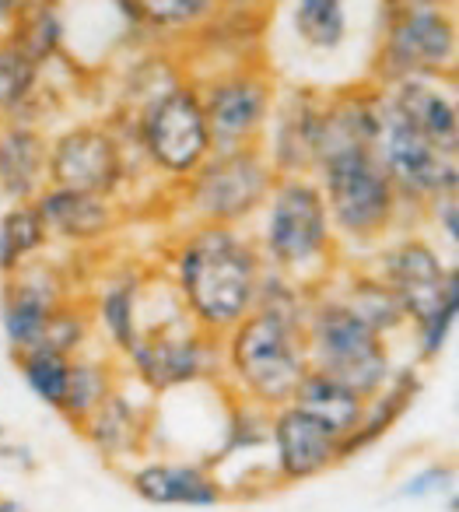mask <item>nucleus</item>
<instances>
[{
	"instance_id": "6e6552de",
	"label": "nucleus",
	"mask_w": 459,
	"mask_h": 512,
	"mask_svg": "<svg viewBox=\"0 0 459 512\" xmlns=\"http://www.w3.org/2000/svg\"><path fill=\"white\" fill-rule=\"evenodd\" d=\"M186 183V204L204 225L235 228L267 204L277 172L263 148L211 151Z\"/></svg>"
},
{
	"instance_id": "39448f33",
	"label": "nucleus",
	"mask_w": 459,
	"mask_h": 512,
	"mask_svg": "<svg viewBox=\"0 0 459 512\" xmlns=\"http://www.w3.org/2000/svg\"><path fill=\"white\" fill-rule=\"evenodd\" d=\"M134 127L148 162L169 179H190L214 151L197 81L176 78L151 92Z\"/></svg>"
},
{
	"instance_id": "c756f323",
	"label": "nucleus",
	"mask_w": 459,
	"mask_h": 512,
	"mask_svg": "<svg viewBox=\"0 0 459 512\" xmlns=\"http://www.w3.org/2000/svg\"><path fill=\"white\" fill-rule=\"evenodd\" d=\"M344 306L351 309L358 320H365L375 334H386V330L400 327V323L407 320L403 309H400V302L393 299V292H389L379 278H358L354 281L351 299H347Z\"/></svg>"
},
{
	"instance_id": "a211bd4d",
	"label": "nucleus",
	"mask_w": 459,
	"mask_h": 512,
	"mask_svg": "<svg viewBox=\"0 0 459 512\" xmlns=\"http://www.w3.org/2000/svg\"><path fill=\"white\" fill-rule=\"evenodd\" d=\"M32 204H36L39 218H43L46 235L64 242H95L102 235H109V228L116 221L113 204L106 197H95V193L46 186Z\"/></svg>"
},
{
	"instance_id": "aec40b11",
	"label": "nucleus",
	"mask_w": 459,
	"mask_h": 512,
	"mask_svg": "<svg viewBox=\"0 0 459 512\" xmlns=\"http://www.w3.org/2000/svg\"><path fill=\"white\" fill-rule=\"evenodd\" d=\"M137 372L144 376V383H151L155 390H169V386L190 383L204 369L197 341H179V337H148L137 341L130 348Z\"/></svg>"
},
{
	"instance_id": "0eeeda50",
	"label": "nucleus",
	"mask_w": 459,
	"mask_h": 512,
	"mask_svg": "<svg viewBox=\"0 0 459 512\" xmlns=\"http://www.w3.org/2000/svg\"><path fill=\"white\" fill-rule=\"evenodd\" d=\"M263 253L267 264L281 274L316 267L333 253V221L312 179L277 176L267 197Z\"/></svg>"
},
{
	"instance_id": "473e14b6",
	"label": "nucleus",
	"mask_w": 459,
	"mask_h": 512,
	"mask_svg": "<svg viewBox=\"0 0 459 512\" xmlns=\"http://www.w3.org/2000/svg\"><path fill=\"white\" fill-rule=\"evenodd\" d=\"M29 4L32 0H0V39L8 36V29L18 22V15H22Z\"/></svg>"
},
{
	"instance_id": "f704fd0d",
	"label": "nucleus",
	"mask_w": 459,
	"mask_h": 512,
	"mask_svg": "<svg viewBox=\"0 0 459 512\" xmlns=\"http://www.w3.org/2000/svg\"><path fill=\"white\" fill-rule=\"evenodd\" d=\"M0 512H22V509L15 502H0Z\"/></svg>"
},
{
	"instance_id": "f8f14e48",
	"label": "nucleus",
	"mask_w": 459,
	"mask_h": 512,
	"mask_svg": "<svg viewBox=\"0 0 459 512\" xmlns=\"http://www.w3.org/2000/svg\"><path fill=\"white\" fill-rule=\"evenodd\" d=\"M382 285L400 302L403 316L424 323L445 302L459 299L456 271L438 260V253L424 239H403L382 256Z\"/></svg>"
},
{
	"instance_id": "7c9ffc66",
	"label": "nucleus",
	"mask_w": 459,
	"mask_h": 512,
	"mask_svg": "<svg viewBox=\"0 0 459 512\" xmlns=\"http://www.w3.org/2000/svg\"><path fill=\"white\" fill-rule=\"evenodd\" d=\"M134 306H137V278L123 274L102 295V323H106L109 337L120 344L130 355V348L137 344V320H134Z\"/></svg>"
},
{
	"instance_id": "b1692460",
	"label": "nucleus",
	"mask_w": 459,
	"mask_h": 512,
	"mask_svg": "<svg viewBox=\"0 0 459 512\" xmlns=\"http://www.w3.org/2000/svg\"><path fill=\"white\" fill-rule=\"evenodd\" d=\"M291 29L305 50L333 53L347 43L344 0H291Z\"/></svg>"
},
{
	"instance_id": "f3484780",
	"label": "nucleus",
	"mask_w": 459,
	"mask_h": 512,
	"mask_svg": "<svg viewBox=\"0 0 459 512\" xmlns=\"http://www.w3.org/2000/svg\"><path fill=\"white\" fill-rule=\"evenodd\" d=\"M323 120V95L291 92L274 127V151H267L277 176H309L316 169V137Z\"/></svg>"
},
{
	"instance_id": "423d86ee",
	"label": "nucleus",
	"mask_w": 459,
	"mask_h": 512,
	"mask_svg": "<svg viewBox=\"0 0 459 512\" xmlns=\"http://www.w3.org/2000/svg\"><path fill=\"white\" fill-rule=\"evenodd\" d=\"M316 172V186L337 232L368 242L393 228L396 214H400V193L389 183L382 165L375 162L372 148L337 151V155L323 158Z\"/></svg>"
},
{
	"instance_id": "ddd939ff",
	"label": "nucleus",
	"mask_w": 459,
	"mask_h": 512,
	"mask_svg": "<svg viewBox=\"0 0 459 512\" xmlns=\"http://www.w3.org/2000/svg\"><path fill=\"white\" fill-rule=\"evenodd\" d=\"M277 470L288 481H309L340 460V435L309 411L284 404L274 418Z\"/></svg>"
},
{
	"instance_id": "f257e3e1",
	"label": "nucleus",
	"mask_w": 459,
	"mask_h": 512,
	"mask_svg": "<svg viewBox=\"0 0 459 512\" xmlns=\"http://www.w3.org/2000/svg\"><path fill=\"white\" fill-rule=\"evenodd\" d=\"M260 253L235 228L200 225L176 249V281L186 309L204 330L232 334L263 288Z\"/></svg>"
},
{
	"instance_id": "2f4dec72",
	"label": "nucleus",
	"mask_w": 459,
	"mask_h": 512,
	"mask_svg": "<svg viewBox=\"0 0 459 512\" xmlns=\"http://www.w3.org/2000/svg\"><path fill=\"white\" fill-rule=\"evenodd\" d=\"M456 309H459V299H452V302H445L442 309H435L424 323H417V327H421V358H435L438 351L449 344L452 330H456Z\"/></svg>"
},
{
	"instance_id": "9d476101",
	"label": "nucleus",
	"mask_w": 459,
	"mask_h": 512,
	"mask_svg": "<svg viewBox=\"0 0 459 512\" xmlns=\"http://www.w3.org/2000/svg\"><path fill=\"white\" fill-rule=\"evenodd\" d=\"M382 95V92H379ZM375 162L396 186L400 200L417 204H435L442 197H452L459 183L456 151L438 148L424 134H417L410 123H403L393 109L382 102L379 109V134L372 144Z\"/></svg>"
},
{
	"instance_id": "72a5a7b5",
	"label": "nucleus",
	"mask_w": 459,
	"mask_h": 512,
	"mask_svg": "<svg viewBox=\"0 0 459 512\" xmlns=\"http://www.w3.org/2000/svg\"><path fill=\"white\" fill-rule=\"evenodd\" d=\"M410 4H449V0H386V8H410Z\"/></svg>"
},
{
	"instance_id": "4be33fe9",
	"label": "nucleus",
	"mask_w": 459,
	"mask_h": 512,
	"mask_svg": "<svg viewBox=\"0 0 459 512\" xmlns=\"http://www.w3.org/2000/svg\"><path fill=\"white\" fill-rule=\"evenodd\" d=\"M291 404L302 407V411H309L312 418H319L323 425H330L333 432L340 435V442L347 439V435L358 428L361 414H365V404L368 400L354 397L351 390H344L340 383H333V379H326L323 372L309 369L305 372V379L298 383L295 397H291Z\"/></svg>"
},
{
	"instance_id": "2eb2a0df",
	"label": "nucleus",
	"mask_w": 459,
	"mask_h": 512,
	"mask_svg": "<svg viewBox=\"0 0 459 512\" xmlns=\"http://www.w3.org/2000/svg\"><path fill=\"white\" fill-rule=\"evenodd\" d=\"M452 78H417V81H400V85L379 88L382 102L400 116L403 123L424 134L428 141H435L438 148H459V113L456 99L449 92Z\"/></svg>"
},
{
	"instance_id": "9b49d317",
	"label": "nucleus",
	"mask_w": 459,
	"mask_h": 512,
	"mask_svg": "<svg viewBox=\"0 0 459 512\" xmlns=\"http://www.w3.org/2000/svg\"><path fill=\"white\" fill-rule=\"evenodd\" d=\"M127 176V151L113 127L106 123H78L50 141L46 179L60 190L113 197Z\"/></svg>"
},
{
	"instance_id": "4468645a",
	"label": "nucleus",
	"mask_w": 459,
	"mask_h": 512,
	"mask_svg": "<svg viewBox=\"0 0 459 512\" xmlns=\"http://www.w3.org/2000/svg\"><path fill=\"white\" fill-rule=\"evenodd\" d=\"M50 141L39 127L18 116L0 120V200L4 204H32L50 186L46 179Z\"/></svg>"
},
{
	"instance_id": "a878e982",
	"label": "nucleus",
	"mask_w": 459,
	"mask_h": 512,
	"mask_svg": "<svg viewBox=\"0 0 459 512\" xmlns=\"http://www.w3.org/2000/svg\"><path fill=\"white\" fill-rule=\"evenodd\" d=\"M141 25L151 32H200L221 15L225 0H134Z\"/></svg>"
},
{
	"instance_id": "6ab92c4d",
	"label": "nucleus",
	"mask_w": 459,
	"mask_h": 512,
	"mask_svg": "<svg viewBox=\"0 0 459 512\" xmlns=\"http://www.w3.org/2000/svg\"><path fill=\"white\" fill-rule=\"evenodd\" d=\"M134 491L155 505H218L221 484L200 467L186 463H148L134 474Z\"/></svg>"
},
{
	"instance_id": "c85d7f7f",
	"label": "nucleus",
	"mask_w": 459,
	"mask_h": 512,
	"mask_svg": "<svg viewBox=\"0 0 459 512\" xmlns=\"http://www.w3.org/2000/svg\"><path fill=\"white\" fill-rule=\"evenodd\" d=\"M109 400V376L102 365L92 362H71V383H67V397L60 411L74 421V425H88L92 414Z\"/></svg>"
},
{
	"instance_id": "1a4fd4ad",
	"label": "nucleus",
	"mask_w": 459,
	"mask_h": 512,
	"mask_svg": "<svg viewBox=\"0 0 459 512\" xmlns=\"http://www.w3.org/2000/svg\"><path fill=\"white\" fill-rule=\"evenodd\" d=\"M214 151L260 148L277 109V78L263 64H232L197 85Z\"/></svg>"
},
{
	"instance_id": "cd10ccee",
	"label": "nucleus",
	"mask_w": 459,
	"mask_h": 512,
	"mask_svg": "<svg viewBox=\"0 0 459 512\" xmlns=\"http://www.w3.org/2000/svg\"><path fill=\"white\" fill-rule=\"evenodd\" d=\"M39 71L43 67H36L15 46L0 39V120H11L29 106L39 85Z\"/></svg>"
},
{
	"instance_id": "dca6fc26",
	"label": "nucleus",
	"mask_w": 459,
	"mask_h": 512,
	"mask_svg": "<svg viewBox=\"0 0 459 512\" xmlns=\"http://www.w3.org/2000/svg\"><path fill=\"white\" fill-rule=\"evenodd\" d=\"M60 306H64L60 302V285L50 267L25 264L22 271L8 274V285H4V330H8V341L15 344V351H29Z\"/></svg>"
},
{
	"instance_id": "412c9836",
	"label": "nucleus",
	"mask_w": 459,
	"mask_h": 512,
	"mask_svg": "<svg viewBox=\"0 0 459 512\" xmlns=\"http://www.w3.org/2000/svg\"><path fill=\"white\" fill-rule=\"evenodd\" d=\"M4 43H11L36 67H46L67 43L64 0H32L29 8L18 15V22L8 29Z\"/></svg>"
},
{
	"instance_id": "bb28decb",
	"label": "nucleus",
	"mask_w": 459,
	"mask_h": 512,
	"mask_svg": "<svg viewBox=\"0 0 459 512\" xmlns=\"http://www.w3.org/2000/svg\"><path fill=\"white\" fill-rule=\"evenodd\" d=\"M15 362L22 369L25 383L39 393L50 407L64 404L67 397V383H71V358L57 355V351H43V348H29V351H15Z\"/></svg>"
},
{
	"instance_id": "20e7f679",
	"label": "nucleus",
	"mask_w": 459,
	"mask_h": 512,
	"mask_svg": "<svg viewBox=\"0 0 459 512\" xmlns=\"http://www.w3.org/2000/svg\"><path fill=\"white\" fill-rule=\"evenodd\" d=\"M456 22L449 4L389 8L379 50L372 57V85L389 88L417 78H452Z\"/></svg>"
},
{
	"instance_id": "f03ea898",
	"label": "nucleus",
	"mask_w": 459,
	"mask_h": 512,
	"mask_svg": "<svg viewBox=\"0 0 459 512\" xmlns=\"http://www.w3.org/2000/svg\"><path fill=\"white\" fill-rule=\"evenodd\" d=\"M232 369L260 404L284 407L309 372L305 320L295 288L263 278L253 313L232 330Z\"/></svg>"
},
{
	"instance_id": "7ed1b4c3",
	"label": "nucleus",
	"mask_w": 459,
	"mask_h": 512,
	"mask_svg": "<svg viewBox=\"0 0 459 512\" xmlns=\"http://www.w3.org/2000/svg\"><path fill=\"white\" fill-rule=\"evenodd\" d=\"M309 369L351 390L354 397L372 400L389 379V351L382 334L340 302H319L305 323Z\"/></svg>"
},
{
	"instance_id": "5701e85b",
	"label": "nucleus",
	"mask_w": 459,
	"mask_h": 512,
	"mask_svg": "<svg viewBox=\"0 0 459 512\" xmlns=\"http://www.w3.org/2000/svg\"><path fill=\"white\" fill-rule=\"evenodd\" d=\"M414 393H417L414 372H403L400 379H386V386H382V390L365 404V414H361L358 428H354V432L340 442V460H344V456H351V453H358V449H365L368 442L382 439V435H386V428L393 425L403 411H407V404H410V397H414Z\"/></svg>"
},
{
	"instance_id": "393cba45",
	"label": "nucleus",
	"mask_w": 459,
	"mask_h": 512,
	"mask_svg": "<svg viewBox=\"0 0 459 512\" xmlns=\"http://www.w3.org/2000/svg\"><path fill=\"white\" fill-rule=\"evenodd\" d=\"M46 242H50V235H46L36 204L8 207V214L0 218V274L8 278V274L22 271L29 264V256H36Z\"/></svg>"
}]
</instances>
